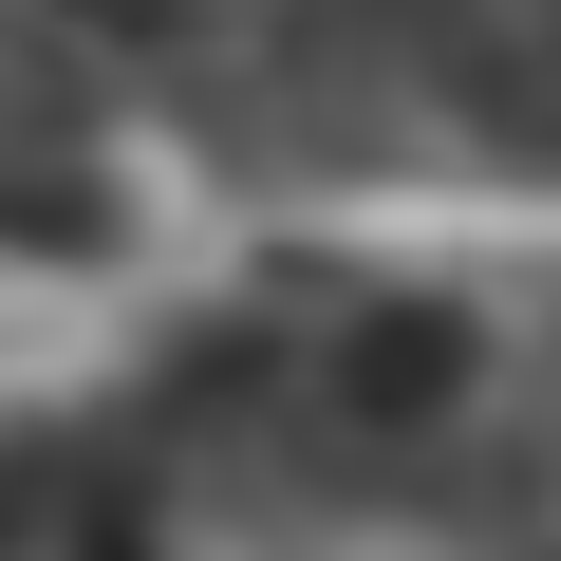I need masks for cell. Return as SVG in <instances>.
<instances>
[{
    "label": "cell",
    "instance_id": "6da1fadb",
    "mask_svg": "<svg viewBox=\"0 0 561 561\" xmlns=\"http://www.w3.org/2000/svg\"><path fill=\"white\" fill-rule=\"evenodd\" d=\"M449 393H468V319L449 300H375V319L319 337V412H356V431H431Z\"/></svg>",
    "mask_w": 561,
    "mask_h": 561
},
{
    "label": "cell",
    "instance_id": "7a4b0ae2",
    "mask_svg": "<svg viewBox=\"0 0 561 561\" xmlns=\"http://www.w3.org/2000/svg\"><path fill=\"white\" fill-rule=\"evenodd\" d=\"M0 243H57L76 262V243H113V187L94 169H0Z\"/></svg>",
    "mask_w": 561,
    "mask_h": 561
},
{
    "label": "cell",
    "instance_id": "3957f363",
    "mask_svg": "<svg viewBox=\"0 0 561 561\" xmlns=\"http://www.w3.org/2000/svg\"><path fill=\"white\" fill-rule=\"evenodd\" d=\"M57 38H94V57H187L206 38V0H38Z\"/></svg>",
    "mask_w": 561,
    "mask_h": 561
}]
</instances>
